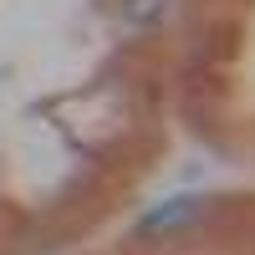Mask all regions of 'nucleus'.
I'll list each match as a JSON object with an SVG mask.
<instances>
[{
  "instance_id": "f257e3e1",
  "label": "nucleus",
  "mask_w": 255,
  "mask_h": 255,
  "mask_svg": "<svg viewBox=\"0 0 255 255\" xmlns=\"http://www.w3.org/2000/svg\"><path fill=\"white\" fill-rule=\"evenodd\" d=\"M199 215V199H189V194H179V199H168V204H158L153 215H143L138 220V235H163V230H174V225H184V220H194Z\"/></svg>"
},
{
  "instance_id": "f03ea898",
  "label": "nucleus",
  "mask_w": 255,
  "mask_h": 255,
  "mask_svg": "<svg viewBox=\"0 0 255 255\" xmlns=\"http://www.w3.org/2000/svg\"><path fill=\"white\" fill-rule=\"evenodd\" d=\"M133 15H138V20L148 15V0H133Z\"/></svg>"
}]
</instances>
